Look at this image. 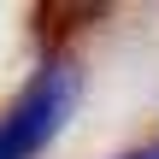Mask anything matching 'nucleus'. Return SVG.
<instances>
[{
  "mask_svg": "<svg viewBox=\"0 0 159 159\" xmlns=\"http://www.w3.org/2000/svg\"><path fill=\"white\" fill-rule=\"evenodd\" d=\"M142 159H159V142H153V148H142Z\"/></svg>",
  "mask_w": 159,
  "mask_h": 159,
  "instance_id": "obj_2",
  "label": "nucleus"
},
{
  "mask_svg": "<svg viewBox=\"0 0 159 159\" xmlns=\"http://www.w3.org/2000/svg\"><path fill=\"white\" fill-rule=\"evenodd\" d=\"M77 94H83L77 65L71 59H47L12 94V106H0V159H35L65 130V118L77 112Z\"/></svg>",
  "mask_w": 159,
  "mask_h": 159,
  "instance_id": "obj_1",
  "label": "nucleus"
},
{
  "mask_svg": "<svg viewBox=\"0 0 159 159\" xmlns=\"http://www.w3.org/2000/svg\"><path fill=\"white\" fill-rule=\"evenodd\" d=\"M124 159H142V153H124Z\"/></svg>",
  "mask_w": 159,
  "mask_h": 159,
  "instance_id": "obj_3",
  "label": "nucleus"
}]
</instances>
